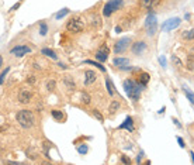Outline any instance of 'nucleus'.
<instances>
[{"label":"nucleus","mask_w":194,"mask_h":165,"mask_svg":"<svg viewBox=\"0 0 194 165\" xmlns=\"http://www.w3.org/2000/svg\"><path fill=\"white\" fill-rule=\"evenodd\" d=\"M122 86H124V91H125V93L128 95V97L132 99L134 102H138V100H139L141 92L145 89V85H142V83L137 82V81H134V79H125L124 83H122Z\"/></svg>","instance_id":"f257e3e1"},{"label":"nucleus","mask_w":194,"mask_h":165,"mask_svg":"<svg viewBox=\"0 0 194 165\" xmlns=\"http://www.w3.org/2000/svg\"><path fill=\"white\" fill-rule=\"evenodd\" d=\"M17 121L23 128H30L34 126V114L30 110H20L17 113Z\"/></svg>","instance_id":"f03ea898"},{"label":"nucleus","mask_w":194,"mask_h":165,"mask_svg":"<svg viewBox=\"0 0 194 165\" xmlns=\"http://www.w3.org/2000/svg\"><path fill=\"white\" fill-rule=\"evenodd\" d=\"M145 28H146L148 35H154V34L156 33V28H158V20H156V16H155L154 13H149L148 17H146Z\"/></svg>","instance_id":"7ed1b4c3"},{"label":"nucleus","mask_w":194,"mask_h":165,"mask_svg":"<svg viewBox=\"0 0 194 165\" xmlns=\"http://www.w3.org/2000/svg\"><path fill=\"white\" fill-rule=\"evenodd\" d=\"M122 6V0H108L107 3L104 4V8H103V14L105 17H110L115 10Z\"/></svg>","instance_id":"20e7f679"},{"label":"nucleus","mask_w":194,"mask_h":165,"mask_svg":"<svg viewBox=\"0 0 194 165\" xmlns=\"http://www.w3.org/2000/svg\"><path fill=\"white\" fill-rule=\"evenodd\" d=\"M66 28H68L69 31H72V33H80V31H83V28H85V24H83V21H82L80 18H72V20L68 23Z\"/></svg>","instance_id":"39448f33"},{"label":"nucleus","mask_w":194,"mask_h":165,"mask_svg":"<svg viewBox=\"0 0 194 165\" xmlns=\"http://www.w3.org/2000/svg\"><path fill=\"white\" fill-rule=\"evenodd\" d=\"M129 42H131V38H128V37H124V38H121V40H118V41L115 42V45H114V52H115V54H122V52L128 48Z\"/></svg>","instance_id":"423d86ee"},{"label":"nucleus","mask_w":194,"mask_h":165,"mask_svg":"<svg viewBox=\"0 0 194 165\" xmlns=\"http://www.w3.org/2000/svg\"><path fill=\"white\" fill-rule=\"evenodd\" d=\"M182 20L177 18V17H173V18H169V20H166L163 24H162V30L163 31H172V30L177 28L179 25H180Z\"/></svg>","instance_id":"0eeeda50"},{"label":"nucleus","mask_w":194,"mask_h":165,"mask_svg":"<svg viewBox=\"0 0 194 165\" xmlns=\"http://www.w3.org/2000/svg\"><path fill=\"white\" fill-rule=\"evenodd\" d=\"M108 47H107V44H103V45L97 50L96 52V58H97V61H100V62H105L107 59H108Z\"/></svg>","instance_id":"6e6552de"},{"label":"nucleus","mask_w":194,"mask_h":165,"mask_svg":"<svg viewBox=\"0 0 194 165\" xmlns=\"http://www.w3.org/2000/svg\"><path fill=\"white\" fill-rule=\"evenodd\" d=\"M10 54H13L14 57H24L25 54H31V48L25 45H17L10 51Z\"/></svg>","instance_id":"1a4fd4ad"},{"label":"nucleus","mask_w":194,"mask_h":165,"mask_svg":"<svg viewBox=\"0 0 194 165\" xmlns=\"http://www.w3.org/2000/svg\"><path fill=\"white\" fill-rule=\"evenodd\" d=\"M145 50H146V44L144 41H137L131 45V51H132V54H135V55H141Z\"/></svg>","instance_id":"9d476101"},{"label":"nucleus","mask_w":194,"mask_h":165,"mask_svg":"<svg viewBox=\"0 0 194 165\" xmlns=\"http://www.w3.org/2000/svg\"><path fill=\"white\" fill-rule=\"evenodd\" d=\"M97 79V74L94 71H86L85 72V85H92V83L96 82Z\"/></svg>","instance_id":"9b49d317"},{"label":"nucleus","mask_w":194,"mask_h":165,"mask_svg":"<svg viewBox=\"0 0 194 165\" xmlns=\"http://www.w3.org/2000/svg\"><path fill=\"white\" fill-rule=\"evenodd\" d=\"M30 100H31V92L30 91H21L20 95H18V102L25 104V103H28Z\"/></svg>","instance_id":"f8f14e48"},{"label":"nucleus","mask_w":194,"mask_h":165,"mask_svg":"<svg viewBox=\"0 0 194 165\" xmlns=\"http://www.w3.org/2000/svg\"><path fill=\"white\" fill-rule=\"evenodd\" d=\"M118 128H121V130H124V128H125V130H128L129 133L134 131V121H132V119H131V117H127V119L124 120V123L120 124V127H118Z\"/></svg>","instance_id":"ddd939ff"},{"label":"nucleus","mask_w":194,"mask_h":165,"mask_svg":"<svg viewBox=\"0 0 194 165\" xmlns=\"http://www.w3.org/2000/svg\"><path fill=\"white\" fill-rule=\"evenodd\" d=\"M160 3V0H141V6L144 8H154Z\"/></svg>","instance_id":"4468645a"},{"label":"nucleus","mask_w":194,"mask_h":165,"mask_svg":"<svg viewBox=\"0 0 194 165\" xmlns=\"http://www.w3.org/2000/svg\"><path fill=\"white\" fill-rule=\"evenodd\" d=\"M113 64L115 66H118V68H122V66H125V65H129V59L128 58H114Z\"/></svg>","instance_id":"2eb2a0df"},{"label":"nucleus","mask_w":194,"mask_h":165,"mask_svg":"<svg viewBox=\"0 0 194 165\" xmlns=\"http://www.w3.org/2000/svg\"><path fill=\"white\" fill-rule=\"evenodd\" d=\"M149 79H150V76H149V74H146V72H142V74L139 75V83L145 85V86H146V83L149 82Z\"/></svg>","instance_id":"dca6fc26"},{"label":"nucleus","mask_w":194,"mask_h":165,"mask_svg":"<svg viewBox=\"0 0 194 165\" xmlns=\"http://www.w3.org/2000/svg\"><path fill=\"white\" fill-rule=\"evenodd\" d=\"M41 54L47 55V57L52 58V59H57V54H55L52 50H48V48H44V50H41Z\"/></svg>","instance_id":"f3484780"},{"label":"nucleus","mask_w":194,"mask_h":165,"mask_svg":"<svg viewBox=\"0 0 194 165\" xmlns=\"http://www.w3.org/2000/svg\"><path fill=\"white\" fill-rule=\"evenodd\" d=\"M118 109H120V103H118V102H113V103L110 104V107H108V113L110 114H114Z\"/></svg>","instance_id":"a211bd4d"},{"label":"nucleus","mask_w":194,"mask_h":165,"mask_svg":"<svg viewBox=\"0 0 194 165\" xmlns=\"http://www.w3.org/2000/svg\"><path fill=\"white\" fill-rule=\"evenodd\" d=\"M51 114H52L53 119H57L58 121H61V120H63V113L59 110H52L51 111Z\"/></svg>","instance_id":"6ab92c4d"},{"label":"nucleus","mask_w":194,"mask_h":165,"mask_svg":"<svg viewBox=\"0 0 194 165\" xmlns=\"http://www.w3.org/2000/svg\"><path fill=\"white\" fill-rule=\"evenodd\" d=\"M183 91H184V93H186L187 99L190 100V103H191V104H194V93H193V92H191L190 89H187V87H184Z\"/></svg>","instance_id":"aec40b11"},{"label":"nucleus","mask_w":194,"mask_h":165,"mask_svg":"<svg viewBox=\"0 0 194 165\" xmlns=\"http://www.w3.org/2000/svg\"><path fill=\"white\" fill-rule=\"evenodd\" d=\"M105 86H107V91H108V95L110 96H114V89H113V83L110 81L108 78L105 79Z\"/></svg>","instance_id":"412c9836"},{"label":"nucleus","mask_w":194,"mask_h":165,"mask_svg":"<svg viewBox=\"0 0 194 165\" xmlns=\"http://www.w3.org/2000/svg\"><path fill=\"white\" fill-rule=\"evenodd\" d=\"M183 38H186V40H194V30L184 31V33H183Z\"/></svg>","instance_id":"4be33fe9"},{"label":"nucleus","mask_w":194,"mask_h":165,"mask_svg":"<svg viewBox=\"0 0 194 165\" xmlns=\"http://www.w3.org/2000/svg\"><path fill=\"white\" fill-rule=\"evenodd\" d=\"M47 33H48V25H47V23H41L40 24V34L41 35H47Z\"/></svg>","instance_id":"5701e85b"},{"label":"nucleus","mask_w":194,"mask_h":165,"mask_svg":"<svg viewBox=\"0 0 194 165\" xmlns=\"http://www.w3.org/2000/svg\"><path fill=\"white\" fill-rule=\"evenodd\" d=\"M93 116L96 117L97 120H99V121H100V123H104V117H103V114H101L97 109H94V110H93Z\"/></svg>","instance_id":"b1692460"},{"label":"nucleus","mask_w":194,"mask_h":165,"mask_svg":"<svg viewBox=\"0 0 194 165\" xmlns=\"http://www.w3.org/2000/svg\"><path fill=\"white\" fill-rule=\"evenodd\" d=\"M66 14H69V8H63V10H61V12H58L57 13V20H61L62 17H65Z\"/></svg>","instance_id":"393cba45"},{"label":"nucleus","mask_w":194,"mask_h":165,"mask_svg":"<svg viewBox=\"0 0 194 165\" xmlns=\"http://www.w3.org/2000/svg\"><path fill=\"white\" fill-rule=\"evenodd\" d=\"M86 64H89V65H94V66H97L99 69L101 71V72H105V68L103 65H100V64H97V62H93V61H86Z\"/></svg>","instance_id":"a878e982"},{"label":"nucleus","mask_w":194,"mask_h":165,"mask_svg":"<svg viewBox=\"0 0 194 165\" xmlns=\"http://www.w3.org/2000/svg\"><path fill=\"white\" fill-rule=\"evenodd\" d=\"M55 86H57V82H55V81H48V82H47V89H48L49 92L53 91Z\"/></svg>","instance_id":"bb28decb"},{"label":"nucleus","mask_w":194,"mask_h":165,"mask_svg":"<svg viewBox=\"0 0 194 165\" xmlns=\"http://www.w3.org/2000/svg\"><path fill=\"white\" fill-rule=\"evenodd\" d=\"M87 150H89V148H87V145L82 144V145H79V147H77V153H79V154H86V153H87Z\"/></svg>","instance_id":"cd10ccee"},{"label":"nucleus","mask_w":194,"mask_h":165,"mask_svg":"<svg viewBox=\"0 0 194 165\" xmlns=\"http://www.w3.org/2000/svg\"><path fill=\"white\" fill-rule=\"evenodd\" d=\"M82 102L86 103V104L90 103V95L89 93H82Z\"/></svg>","instance_id":"c85d7f7f"},{"label":"nucleus","mask_w":194,"mask_h":165,"mask_svg":"<svg viewBox=\"0 0 194 165\" xmlns=\"http://www.w3.org/2000/svg\"><path fill=\"white\" fill-rule=\"evenodd\" d=\"M8 71H10V68H6V69H3V72H2V75H0V85L4 82V78H6V75L8 74Z\"/></svg>","instance_id":"c756f323"},{"label":"nucleus","mask_w":194,"mask_h":165,"mask_svg":"<svg viewBox=\"0 0 194 165\" xmlns=\"http://www.w3.org/2000/svg\"><path fill=\"white\" fill-rule=\"evenodd\" d=\"M121 162L122 164H131V160L127 155H121Z\"/></svg>","instance_id":"7c9ffc66"},{"label":"nucleus","mask_w":194,"mask_h":165,"mask_svg":"<svg viewBox=\"0 0 194 165\" xmlns=\"http://www.w3.org/2000/svg\"><path fill=\"white\" fill-rule=\"evenodd\" d=\"M159 62H160V65L163 66V68H165V66H166V59H165V58H163V57H159Z\"/></svg>","instance_id":"2f4dec72"},{"label":"nucleus","mask_w":194,"mask_h":165,"mask_svg":"<svg viewBox=\"0 0 194 165\" xmlns=\"http://www.w3.org/2000/svg\"><path fill=\"white\" fill-rule=\"evenodd\" d=\"M177 143H179V145H180V147H184V141H183V138L182 137H177Z\"/></svg>","instance_id":"473e14b6"},{"label":"nucleus","mask_w":194,"mask_h":165,"mask_svg":"<svg viewBox=\"0 0 194 165\" xmlns=\"http://www.w3.org/2000/svg\"><path fill=\"white\" fill-rule=\"evenodd\" d=\"M142 158H144V153H141V154H139V155L137 157V164H141Z\"/></svg>","instance_id":"72a5a7b5"},{"label":"nucleus","mask_w":194,"mask_h":165,"mask_svg":"<svg viewBox=\"0 0 194 165\" xmlns=\"http://www.w3.org/2000/svg\"><path fill=\"white\" fill-rule=\"evenodd\" d=\"M172 59H173V62H176V64H179V65H182V62H180V59H179L177 57H172Z\"/></svg>","instance_id":"f704fd0d"},{"label":"nucleus","mask_w":194,"mask_h":165,"mask_svg":"<svg viewBox=\"0 0 194 165\" xmlns=\"http://www.w3.org/2000/svg\"><path fill=\"white\" fill-rule=\"evenodd\" d=\"M20 7V3H17V4H14V6H13L11 8H10V10H17V8Z\"/></svg>","instance_id":"c9c22d12"},{"label":"nucleus","mask_w":194,"mask_h":165,"mask_svg":"<svg viewBox=\"0 0 194 165\" xmlns=\"http://www.w3.org/2000/svg\"><path fill=\"white\" fill-rule=\"evenodd\" d=\"M173 121H174V124H176V126H177L179 128L182 127V126H180V123H179V120H176V119H173Z\"/></svg>","instance_id":"e433bc0d"},{"label":"nucleus","mask_w":194,"mask_h":165,"mask_svg":"<svg viewBox=\"0 0 194 165\" xmlns=\"http://www.w3.org/2000/svg\"><path fill=\"white\" fill-rule=\"evenodd\" d=\"M27 82H28V83H34V78H28V79H27Z\"/></svg>","instance_id":"4c0bfd02"},{"label":"nucleus","mask_w":194,"mask_h":165,"mask_svg":"<svg viewBox=\"0 0 194 165\" xmlns=\"http://www.w3.org/2000/svg\"><path fill=\"white\" fill-rule=\"evenodd\" d=\"M190 155H191V162L194 164V153H190Z\"/></svg>","instance_id":"58836bf2"},{"label":"nucleus","mask_w":194,"mask_h":165,"mask_svg":"<svg viewBox=\"0 0 194 165\" xmlns=\"http://www.w3.org/2000/svg\"><path fill=\"white\" fill-rule=\"evenodd\" d=\"M2 65H3V58H2V55H0V68H2Z\"/></svg>","instance_id":"ea45409f"},{"label":"nucleus","mask_w":194,"mask_h":165,"mask_svg":"<svg viewBox=\"0 0 194 165\" xmlns=\"http://www.w3.org/2000/svg\"><path fill=\"white\" fill-rule=\"evenodd\" d=\"M4 130H6V127H0V133H3Z\"/></svg>","instance_id":"a19ab883"}]
</instances>
